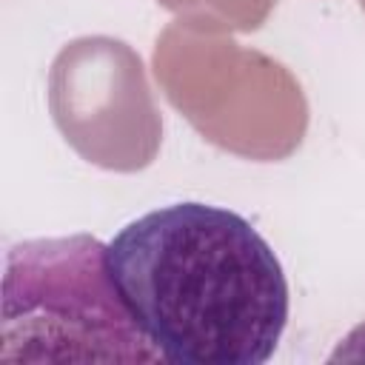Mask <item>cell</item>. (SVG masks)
Wrapping results in <instances>:
<instances>
[{
	"mask_svg": "<svg viewBox=\"0 0 365 365\" xmlns=\"http://www.w3.org/2000/svg\"><path fill=\"white\" fill-rule=\"evenodd\" d=\"M154 77L208 143L237 157L285 160L308 131V103L297 77L228 31L168 23L154 46Z\"/></svg>",
	"mask_w": 365,
	"mask_h": 365,
	"instance_id": "cell-3",
	"label": "cell"
},
{
	"mask_svg": "<svg viewBox=\"0 0 365 365\" xmlns=\"http://www.w3.org/2000/svg\"><path fill=\"white\" fill-rule=\"evenodd\" d=\"M362 356H365V322L356 325V328L345 336V345H339L331 359L339 362V359H362Z\"/></svg>",
	"mask_w": 365,
	"mask_h": 365,
	"instance_id": "cell-6",
	"label": "cell"
},
{
	"mask_svg": "<svg viewBox=\"0 0 365 365\" xmlns=\"http://www.w3.org/2000/svg\"><path fill=\"white\" fill-rule=\"evenodd\" d=\"M48 111L63 140L106 171H143L163 143V120L140 54L108 34L66 43L48 68Z\"/></svg>",
	"mask_w": 365,
	"mask_h": 365,
	"instance_id": "cell-4",
	"label": "cell"
},
{
	"mask_svg": "<svg viewBox=\"0 0 365 365\" xmlns=\"http://www.w3.org/2000/svg\"><path fill=\"white\" fill-rule=\"evenodd\" d=\"M177 20L211 31H257L277 0H157Z\"/></svg>",
	"mask_w": 365,
	"mask_h": 365,
	"instance_id": "cell-5",
	"label": "cell"
},
{
	"mask_svg": "<svg viewBox=\"0 0 365 365\" xmlns=\"http://www.w3.org/2000/svg\"><path fill=\"white\" fill-rule=\"evenodd\" d=\"M359 6H362V9H365V0H359Z\"/></svg>",
	"mask_w": 365,
	"mask_h": 365,
	"instance_id": "cell-7",
	"label": "cell"
},
{
	"mask_svg": "<svg viewBox=\"0 0 365 365\" xmlns=\"http://www.w3.org/2000/svg\"><path fill=\"white\" fill-rule=\"evenodd\" d=\"M108 268L134 322L168 362L262 365L288 322V279L237 211L171 202L108 242Z\"/></svg>",
	"mask_w": 365,
	"mask_h": 365,
	"instance_id": "cell-1",
	"label": "cell"
},
{
	"mask_svg": "<svg viewBox=\"0 0 365 365\" xmlns=\"http://www.w3.org/2000/svg\"><path fill=\"white\" fill-rule=\"evenodd\" d=\"M88 234L9 248L0 308V362H157Z\"/></svg>",
	"mask_w": 365,
	"mask_h": 365,
	"instance_id": "cell-2",
	"label": "cell"
}]
</instances>
